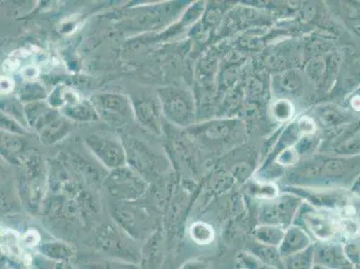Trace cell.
<instances>
[{
    "label": "cell",
    "mask_w": 360,
    "mask_h": 269,
    "mask_svg": "<svg viewBox=\"0 0 360 269\" xmlns=\"http://www.w3.org/2000/svg\"><path fill=\"white\" fill-rule=\"evenodd\" d=\"M312 239L299 226L291 225L286 229L283 242L279 246L281 258L290 257L309 248L313 244Z\"/></svg>",
    "instance_id": "3"
},
{
    "label": "cell",
    "mask_w": 360,
    "mask_h": 269,
    "mask_svg": "<svg viewBox=\"0 0 360 269\" xmlns=\"http://www.w3.org/2000/svg\"><path fill=\"white\" fill-rule=\"evenodd\" d=\"M359 238L348 239L343 244L347 259L353 265H360V241Z\"/></svg>",
    "instance_id": "10"
},
{
    "label": "cell",
    "mask_w": 360,
    "mask_h": 269,
    "mask_svg": "<svg viewBox=\"0 0 360 269\" xmlns=\"http://www.w3.org/2000/svg\"><path fill=\"white\" fill-rule=\"evenodd\" d=\"M315 242L304 251L283 258L284 269H313Z\"/></svg>",
    "instance_id": "6"
},
{
    "label": "cell",
    "mask_w": 360,
    "mask_h": 269,
    "mask_svg": "<svg viewBox=\"0 0 360 269\" xmlns=\"http://www.w3.org/2000/svg\"><path fill=\"white\" fill-rule=\"evenodd\" d=\"M356 192H358L359 194L360 195V180H359V182L358 183V184H356Z\"/></svg>",
    "instance_id": "14"
},
{
    "label": "cell",
    "mask_w": 360,
    "mask_h": 269,
    "mask_svg": "<svg viewBox=\"0 0 360 269\" xmlns=\"http://www.w3.org/2000/svg\"><path fill=\"white\" fill-rule=\"evenodd\" d=\"M39 242H40V236L35 231L26 232L24 236V242L28 247H34L39 244Z\"/></svg>",
    "instance_id": "11"
},
{
    "label": "cell",
    "mask_w": 360,
    "mask_h": 269,
    "mask_svg": "<svg viewBox=\"0 0 360 269\" xmlns=\"http://www.w3.org/2000/svg\"><path fill=\"white\" fill-rule=\"evenodd\" d=\"M354 269H360V265H354Z\"/></svg>",
    "instance_id": "15"
},
{
    "label": "cell",
    "mask_w": 360,
    "mask_h": 269,
    "mask_svg": "<svg viewBox=\"0 0 360 269\" xmlns=\"http://www.w3.org/2000/svg\"><path fill=\"white\" fill-rule=\"evenodd\" d=\"M337 221L329 213L304 208L297 211L292 225L299 226L310 236L315 242L332 241L336 234Z\"/></svg>",
    "instance_id": "1"
},
{
    "label": "cell",
    "mask_w": 360,
    "mask_h": 269,
    "mask_svg": "<svg viewBox=\"0 0 360 269\" xmlns=\"http://www.w3.org/2000/svg\"><path fill=\"white\" fill-rule=\"evenodd\" d=\"M337 231H338V234H342L345 238V241L359 238L360 223L356 219L350 218L338 219Z\"/></svg>",
    "instance_id": "8"
},
{
    "label": "cell",
    "mask_w": 360,
    "mask_h": 269,
    "mask_svg": "<svg viewBox=\"0 0 360 269\" xmlns=\"http://www.w3.org/2000/svg\"><path fill=\"white\" fill-rule=\"evenodd\" d=\"M191 235L196 244L206 245L214 239V231L210 225L204 222H196L191 227Z\"/></svg>",
    "instance_id": "7"
},
{
    "label": "cell",
    "mask_w": 360,
    "mask_h": 269,
    "mask_svg": "<svg viewBox=\"0 0 360 269\" xmlns=\"http://www.w3.org/2000/svg\"><path fill=\"white\" fill-rule=\"evenodd\" d=\"M338 269H354V265L350 263H347L342 265V267L339 268Z\"/></svg>",
    "instance_id": "12"
},
{
    "label": "cell",
    "mask_w": 360,
    "mask_h": 269,
    "mask_svg": "<svg viewBox=\"0 0 360 269\" xmlns=\"http://www.w3.org/2000/svg\"><path fill=\"white\" fill-rule=\"evenodd\" d=\"M1 247L3 251L11 256L22 257V249L18 245V238L16 232L8 231L3 232L1 234Z\"/></svg>",
    "instance_id": "9"
},
{
    "label": "cell",
    "mask_w": 360,
    "mask_h": 269,
    "mask_svg": "<svg viewBox=\"0 0 360 269\" xmlns=\"http://www.w3.org/2000/svg\"><path fill=\"white\" fill-rule=\"evenodd\" d=\"M313 269H330V268L323 267V265H314Z\"/></svg>",
    "instance_id": "13"
},
{
    "label": "cell",
    "mask_w": 360,
    "mask_h": 269,
    "mask_svg": "<svg viewBox=\"0 0 360 269\" xmlns=\"http://www.w3.org/2000/svg\"><path fill=\"white\" fill-rule=\"evenodd\" d=\"M251 248L250 254L264 263L277 269H284L283 258L281 257L279 249L277 247H271V246L262 244L257 242L251 246Z\"/></svg>",
    "instance_id": "5"
},
{
    "label": "cell",
    "mask_w": 360,
    "mask_h": 269,
    "mask_svg": "<svg viewBox=\"0 0 360 269\" xmlns=\"http://www.w3.org/2000/svg\"><path fill=\"white\" fill-rule=\"evenodd\" d=\"M285 232L286 229L281 226L260 225L255 229L254 236L262 244L279 248Z\"/></svg>",
    "instance_id": "4"
},
{
    "label": "cell",
    "mask_w": 360,
    "mask_h": 269,
    "mask_svg": "<svg viewBox=\"0 0 360 269\" xmlns=\"http://www.w3.org/2000/svg\"><path fill=\"white\" fill-rule=\"evenodd\" d=\"M347 263L349 262L346 258L342 242L333 241L315 242L314 264L330 269H338Z\"/></svg>",
    "instance_id": "2"
}]
</instances>
